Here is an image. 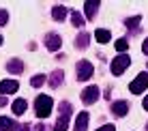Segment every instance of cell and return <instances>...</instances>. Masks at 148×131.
<instances>
[{
    "mask_svg": "<svg viewBox=\"0 0 148 131\" xmlns=\"http://www.w3.org/2000/svg\"><path fill=\"white\" fill-rule=\"evenodd\" d=\"M52 97H47V95H39L37 97V101H34V112H37V116L39 118H47L49 116V112H52Z\"/></svg>",
    "mask_w": 148,
    "mask_h": 131,
    "instance_id": "cell-1",
    "label": "cell"
},
{
    "mask_svg": "<svg viewBox=\"0 0 148 131\" xmlns=\"http://www.w3.org/2000/svg\"><path fill=\"white\" fill-rule=\"evenodd\" d=\"M60 118H58V123H56V127H54V131H67V127H69V114H71V103H60Z\"/></svg>",
    "mask_w": 148,
    "mask_h": 131,
    "instance_id": "cell-2",
    "label": "cell"
},
{
    "mask_svg": "<svg viewBox=\"0 0 148 131\" xmlns=\"http://www.w3.org/2000/svg\"><path fill=\"white\" fill-rule=\"evenodd\" d=\"M75 71H77V80L86 82V80H90V78H92L95 67L88 62V60H79V62H77V67H75Z\"/></svg>",
    "mask_w": 148,
    "mask_h": 131,
    "instance_id": "cell-3",
    "label": "cell"
},
{
    "mask_svg": "<svg viewBox=\"0 0 148 131\" xmlns=\"http://www.w3.org/2000/svg\"><path fill=\"white\" fill-rule=\"evenodd\" d=\"M129 64H131V58L125 56V54H120V56H116L114 62H112V73H114V75H122Z\"/></svg>",
    "mask_w": 148,
    "mask_h": 131,
    "instance_id": "cell-4",
    "label": "cell"
},
{
    "mask_svg": "<svg viewBox=\"0 0 148 131\" xmlns=\"http://www.w3.org/2000/svg\"><path fill=\"white\" fill-rule=\"evenodd\" d=\"M146 88H148V73H140L133 82H131V93L133 95H142Z\"/></svg>",
    "mask_w": 148,
    "mask_h": 131,
    "instance_id": "cell-5",
    "label": "cell"
},
{
    "mask_svg": "<svg viewBox=\"0 0 148 131\" xmlns=\"http://www.w3.org/2000/svg\"><path fill=\"white\" fill-rule=\"evenodd\" d=\"M99 95L101 93H99V88H97V86H88L84 93H82V101H84L86 105H90V103H95L97 99H99Z\"/></svg>",
    "mask_w": 148,
    "mask_h": 131,
    "instance_id": "cell-6",
    "label": "cell"
},
{
    "mask_svg": "<svg viewBox=\"0 0 148 131\" xmlns=\"http://www.w3.org/2000/svg\"><path fill=\"white\" fill-rule=\"evenodd\" d=\"M127 112H129V103L127 101H114L112 103V114H116L118 118H122Z\"/></svg>",
    "mask_w": 148,
    "mask_h": 131,
    "instance_id": "cell-7",
    "label": "cell"
},
{
    "mask_svg": "<svg viewBox=\"0 0 148 131\" xmlns=\"http://www.w3.org/2000/svg\"><path fill=\"white\" fill-rule=\"evenodd\" d=\"M60 45H62V39H60L58 34H47V37H45V47H47V49L56 52Z\"/></svg>",
    "mask_w": 148,
    "mask_h": 131,
    "instance_id": "cell-8",
    "label": "cell"
},
{
    "mask_svg": "<svg viewBox=\"0 0 148 131\" xmlns=\"http://www.w3.org/2000/svg\"><path fill=\"white\" fill-rule=\"evenodd\" d=\"M17 88H19V84L15 82V80H4V82H0V93L2 95H11Z\"/></svg>",
    "mask_w": 148,
    "mask_h": 131,
    "instance_id": "cell-9",
    "label": "cell"
},
{
    "mask_svg": "<svg viewBox=\"0 0 148 131\" xmlns=\"http://www.w3.org/2000/svg\"><path fill=\"white\" fill-rule=\"evenodd\" d=\"M69 15V9L67 7H60V4H56V7L52 9V17L56 19V22H64V17Z\"/></svg>",
    "mask_w": 148,
    "mask_h": 131,
    "instance_id": "cell-10",
    "label": "cell"
},
{
    "mask_svg": "<svg viewBox=\"0 0 148 131\" xmlns=\"http://www.w3.org/2000/svg\"><path fill=\"white\" fill-rule=\"evenodd\" d=\"M84 9H86V15H88V19H95L97 9H99V0H88V2L84 4Z\"/></svg>",
    "mask_w": 148,
    "mask_h": 131,
    "instance_id": "cell-11",
    "label": "cell"
},
{
    "mask_svg": "<svg viewBox=\"0 0 148 131\" xmlns=\"http://www.w3.org/2000/svg\"><path fill=\"white\" fill-rule=\"evenodd\" d=\"M86 129H88V114L79 112L77 120H75V131H86Z\"/></svg>",
    "mask_w": 148,
    "mask_h": 131,
    "instance_id": "cell-12",
    "label": "cell"
},
{
    "mask_svg": "<svg viewBox=\"0 0 148 131\" xmlns=\"http://www.w3.org/2000/svg\"><path fill=\"white\" fill-rule=\"evenodd\" d=\"M7 69H9V71H11V73L19 75V73L24 71V62H22V60H17V58H13L11 62H7Z\"/></svg>",
    "mask_w": 148,
    "mask_h": 131,
    "instance_id": "cell-13",
    "label": "cell"
},
{
    "mask_svg": "<svg viewBox=\"0 0 148 131\" xmlns=\"http://www.w3.org/2000/svg\"><path fill=\"white\" fill-rule=\"evenodd\" d=\"M95 39H97V41H99V43H110L112 34H110V30L101 28V30H97V32H95Z\"/></svg>",
    "mask_w": 148,
    "mask_h": 131,
    "instance_id": "cell-14",
    "label": "cell"
},
{
    "mask_svg": "<svg viewBox=\"0 0 148 131\" xmlns=\"http://www.w3.org/2000/svg\"><path fill=\"white\" fill-rule=\"evenodd\" d=\"M0 131H15V123L7 116H0Z\"/></svg>",
    "mask_w": 148,
    "mask_h": 131,
    "instance_id": "cell-15",
    "label": "cell"
},
{
    "mask_svg": "<svg viewBox=\"0 0 148 131\" xmlns=\"http://www.w3.org/2000/svg\"><path fill=\"white\" fill-rule=\"evenodd\" d=\"M26 108H28V103L24 101V99H17V101L13 103V112L17 114V116H22V114L26 112Z\"/></svg>",
    "mask_w": 148,
    "mask_h": 131,
    "instance_id": "cell-16",
    "label": "cell"
},
{
    "mask_svg": "<svg viewBox=\"0 0 148 131\" xmlns=\"http://www.w3.org/2000/svg\"><path fill=\"white\" fill-rule=\"evenodd\" d=\"M64 78V73L62 71H54L52 73V78H49V86H54V88H58L60 86V80Z\"/></svg>",
    "mask_w": 148,
    "mask_h": 131,
    "instance_id": "cell-17",
    "label": "cell"
},
{
    "mask_svg": "<svg viewBox=\"0 0 148 131\" xmlns=\"http://www.w3.org/2000/svg\"><path fill=\"white\" fill-rule=\"evenodd\" d=\"M71 19H73V26H77V28L84 26V17H82V15H79L77 11H73V13H71Z\"/></svg>",
    "mask_w": 148,
    "mask_h": 131,
    "instance_id": "cell-18",
    "label": "cell"
},
{
    "mask_svg": "<svg viewBox=\"0 0 148 131\" xmlns=\"http://www.w3.org/2000/svg\"><path fill=\"white\" fill-rule=\"evenodd\" d=\"M142 22V17H140V15H135V17L133 19H127V28H129V30H137V24H140Z\"/></svg>",
    "mask_w": 148,
    "mask_h": 131,
    "instance_id": "cell-19",
    "label": "cell"
},
{
    "mask_svg": "<svg viewBox=\"0 0 148 131\" xmlns=\"http://www.w3.org/2000/svg\"><path fill=\"white\" fill-rule=\"evenodd\" d=\"M86 45H88V34H86V32H82L79 37H77V47H82V49H84Z\"/></svg>",
    "mask_w": 148,
    "mask_h": 131,
    "instance_id": "cell-20",
    "label": "cell"
},
{
    "mask_svg": "<svg viewBox=\"0 0 148 131\" xmlns=\"http://www.w3.org/2000/svg\"><path fill=\"white\" fill-rule=\"evenodd\" d=\"M43 82H45V75H34L30 84H32L34 88H39V86H43Z\"/></svg>",
    "mask_w": 148,
    "mask_h": 131,
    "instance_id": "cell-21",
    "label": "cell"
},
{
    "mask_svg": "<svg viewBox=\"0 0 148 131\" xmlns=\"http://www.w3.org/2000/svg\"><path fill=\"white\" fill-rule=\"evenodd\" d=\"M127 47H129L127 39H118V41H116V49H118V52H127Z\"/></svg>",
    "mask_w": 148,
    "mask_h": 131,
    "instance_id": "cell-22",
    "label": "cell"
},
{
    "mask_svg": "<svg viewBox=\"0 0 148 131\" xmlns=\"http://www.w3.org/2000/svg\"><path fill=\"white\" fill-rule=\"evenodd\" d=\"M7 22H9V11L7 9H0V26H4Z\"/></svg>",
    "mask_w": 148,
    "mask_h": 131,
    "instance_id": "cell-23",
    "label": "cell"
},
{
    "mask_svg": "<svg viewBox=\"0 0 148 131\" xmlns=\"http://www.w3.org/2000/svg\"><path fill=\"white\" fill-rule=\"evenodd\" d=\"M97 131H116V127H114V125H103V127L97 129Z\"/></svg>",
    "mask_w": 148,
    "mask_h": 131,
    "instance_id": "cell-24",
    "label": "cell"
},
{
    "mask_svg": "<svg viewBox=\"0 0 148 131\" xmlns=\"http://www.w3.org/2000/svg\"><path fill=\"white\" fill-rule=\"evenodd\" d=\"M142 52H144V54H148V39L144 41V45H142Z\"/></svg>",
    "mask_w": 148,
    "mask_h": 131,
    "instance_id": "cell-25",
    "label": "cell"
},
{
    "mask_svg": "<svg viewBox=\"0 0 148 131\" xmlns=\"http://www.w3.org/2000/svg\"><path fill=\"white\" fill-rule=\"evenodd\" d=\"M34 131H45V127H43V125H37V127H34Z\"/></svg>",
    "mask_w": 148,
    "mask_h": 131,
    "instance_id": "cell-26",
    "label": "cell"
},
{
    "mask_svg": "<svg viewBox=\"0 0 148 131\" xmlns=\"http://www.w3.org/2000/svg\"><path fill=\"white\" fill-rule=\"evenodd\" d=\"M30 127H28V125H22V127H19V131H28Z\"/></svg>",
    "mask_w": 148,
    "mask_h": 131,
    "instance_id": "cell-27",
    "label": "cell"
},
{
    "mask_svg": "<svg viewBox=\"0 0 148 131\" xmlns=\"http://www.w3.org/2000/svg\"><path fill=\"white\" fill-rule=\"evenodd\" d=\"M142 105H144V110H148V97L144 99V103H142Z\"/></svg>",
    "mask_w": 148,
    "mask_h": 131,
    "instance_id": "cell-28",
    "label": "cell"
},
{
    "mask_svg": "<svg viewBox=\"0 0 148 131\" xmlns=\"http://www.w3.org/2000/svg\"><path fill=\"white\" fill-rule=\"evenodd\" d=\"M0 43H2V37H0Z\"/></svg>",
    "mask_w": 148,
    "mask_h": 131,
    "instance_id": "cell-29",
    "label": "cell"
},
{
    "mask_svg": "<svg viewBox=\"0 0 148 131\" xmlns=\"http://www.w3.org/2000/svg\"><path fill=\"white\" fill-rule=\"evenodd\" d=\"M146 131H148V125H146Z\"/></svg>",
    "mask_w": 148,
    "mask_h": 131,
    "instance_id": "cell-30",
    "label": "cell"
}]
</instances>
